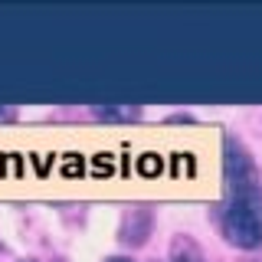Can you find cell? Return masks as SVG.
Instances as JSON below:
<instances>
[{"instance_id": "cell-1", "label": "cell", "mask_w": 262, "mask_h": 262, "mask_svg": "<svg viewBox=\"0 0 262 262\" xmlns=\"http://www.w3.org/2000/svg\"><path fill=\"white\" fill-rule=\"evenodd\" d=\"M223 236L239 249H259L262 246V190L256 193H236L226 196L220 207Z\"/></svg>"}, {"instance_id": "cell-2", "label": "cell", "mask_w": 262, "mask_h": 262, "mask_svg": "<svg viewBox=\"0 0 262 262\" xmlns=\"http://www.w3.org/2000/svg\"><path fill=\"white\" fill-rule=\"evenodd\" d=\"M223 174H226V190L229 196L236 193H256L259 190V167L252 161L249 147L236 138H226V151H223Z\"/></svg>"}, {"instance_id": "cell-3", "label": "cell", "mask_w": 262, "mask_h": 262, "mask_svg": "<svg viewBox=\"0 0 262 262\" xmlns=\"http://www.w3.org/2000/svg\"><path fill=\"white\" fill-rule=\"evenodd\" d=\"M154 229V210L151 207H128L121 213V226H118V239L125 246H144L147 236Z\"/></svg>"}, {"instance_id": "cell-4", "label": "cell", "mask_w": 262, "mask_h": 262, "mask_svg": "<svg viewBox=\"0 0 262 262\" xmlns=\"http://www.w3.org/2000/svg\"><path fill=\"white\" fill-rule=\"evenodd\" d=\"M170 262H207V259H203V249L193 236L177 233L170 239Z\"/></svg>"}, {"instance_id": "cell-5", "label": "cell", "mask_w": 262, "mask_h": 262, "mask_svg": "<svg viewBox=\"0 0 262 262\" xmlns=\"http://www.w3.org/2000/svg\"><path fill=\"white\" fill-rule=\"evenodd\" d=\"M95 115H102V118H138V108H95Z\"/></svg>"}, {"instance_id": "cell-6", "label": "cell", "mask_w": 262, "mask_h": 262, "mask_svg": "<svg viewBox=\"0 0 262 262\" xmlns=\"http://www.w3.org/2000/svg\"><path fill=\"white\" fill-rule=\"evenodd\" d=\"M105 262H131V259H125V256H112V259H105Z\"/></svg>"}, {"instance_id": "cell-7", "label": "cell", "mask_w": 262, "mask_h": 262, "mask_svg": "<svg viewBox=\"0 0 262 262\" xmlns=\"http://www.w3.org/2000/svg\"><path fill=\"white\" fill-rule=\"evenodd\" d=\"M249 262H262V259H249Z\"/></svg>"}]
</instances>
